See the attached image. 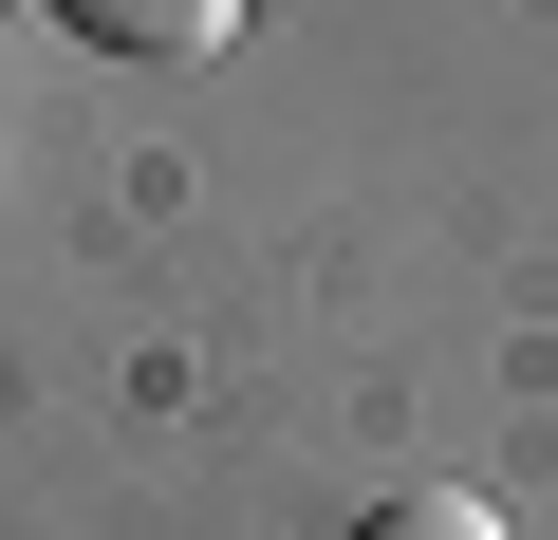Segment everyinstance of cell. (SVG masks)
I'll use <instances>...</instances> for the list:
<instances>
[{"label": "cell", "instance_id": "obj_1", "mask_svg": "<svg viewBox=\"0 0 558 540\" xmlns=\"http://www.w3.org/2000/svg\"><path fill=\"white\" fill-rule=\"evenodd\" d=\"M38 20L94 38V57H149V75H168V57H223V38H242V0H38Z\"/></svg>", "mask_w": 558, "mask_h": 540}, {"label": "cell", "instance_id": "obj_2", "mask_svg": "<svg viewBox=\"0 0 558 540\" xmlns=\"http://www.w3.org/2000/svg\"><path fill=\"white\" fill-rule=\"evenodd\" d=\"M354 540H502V521H484V503H465V484H410V503H373V521H354Z\"/></svg>", "mask_w": 558, "mask_h": 540}]
</instances>
